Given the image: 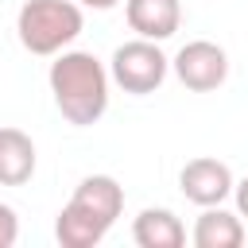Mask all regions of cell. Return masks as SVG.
Segmentation results:
<instances>
[{
	"mask_svg": "<svg viewBox=\"0 0 248 248\" xmlns=\"http://www.w3.org/2000/svg\"><path fill=\"white\" fill-rule=\"evenodd\" d=\"M46 78H50L54 105L70 124L89 128L105 116V108H108V70L89 50H62L50 62Z\"/></svg>",
	"mask_w": 248,
	"mask_h": 248,
	"instance_id": "obj_1",
	"label": "cell"
},
{
	"mask_svg": "<svg viewBox=\"0 0 248 248\" xmlns=\"http://www.w3.org/2000/svg\"><path fill=\"white\" fill-rule=\"evenodd\" d=\"M85 19L74 0H27L16 16V31L23 50L31 54H58L81 35Z\"/></svg>",
	"mask_w": 248,
	"mask_h": 248,
	"instance_id": "obj_2",
	"label": "cell"
},
{
	"mask_svg": "<svg viewBox=\"0 0 248 248\" xmlns=\"http://www.w3.org/2000/svg\"><path fill=\"white\" fill-rule=\"evenodd\" d=\"M167 70H170V62H167V54L159 50V43H151V39L120 43V46L112 50V62H108V78H112L124 93H132V97L155 93V89L167 81Z\"/></svg>",
	"mask_w": 248,
	"mask_h": 248,
	"instance_id": "obj_3",
	"label": "cell"
},
{
	"mask_svg": "<svg viewBox=\"0 0 248 248\" xmlns=\"http://www.w3.org/2000/svg\"><path fill=\"white\" fill-rule=\"evenodd\" d=\"M170 66H174L178 81H182L186 89H194V93H213V89H221L225 78H229V54H225V46H217V43H209V39L186 43V46L174 54Z\"/></svg>",
	"mask_w": 248,
	"mask_h": 248,
	"instance_id": "obj_4",
	"label": "cell"
},
{
	"mask_svg": "<svg viewBox=\"0 0 248 248\" xmlns=\"http://www.w3.org/2000/svg\"><path fill=\"white\" fill-rule=\"evenodd\" d=\"M178 186H182V194H186V202H194V205H221L229 194H232V170L221 163V159H209V155H202V159H190L186 167H182V174H178Z\"/></svg>",
	"mask_w": 248,
	"mask_h": 248,
	"instance_id": "obj_5",
	"label": "cell"
},
{
	"mask_svg": "<svg viewBox=\"0 0 248 248\" xmlns=\"http://www.w3.org/2000/svg\"><path fill=\"white\" fill-rule=\"evenodd\" d=\"M124 16H128V27L140 39L163 43V39H170L178 31L182 4L178 0H124Z\"/></svg>",
	"mask_w": 248,
	"mask_h": 248,
	"instance_id": "obj_6",
	"label": "cell"
},
{
	"mask_svg": "<svg viewBox=\"0 0 248 248\" xmlns=\"http://www.w3.org/2000/svg\"><path fill=\"white\" fill-rule=\"evenodd\" d=\"M74 205H81L85 213H93V217H101L108 229L116 225V217H120V209H124V190H120V182L116 178H108V174H89V178H81L78 182V190H74V198H70Z\"/></svg>",
	"mask_w": 248,
	"mask_h": 248,
	"instance_id": "obj_7",
	"label": "cell"
},
{
	"mask_svg": "<svg viewBox=\"0 0 248 248\" xmlns=\"http://www.w3.org/2000/svg\"><path fill=\"white\" fill-rule=\"evenodd\" d=\"M35 174V143L19 128H0V186H23Z\"/></svg>",
	"mask_w": 248,
	"mask_h": 248,
	"instance_id": "obj_8",
	"label": "cell"
},
{
	"mask_svg": "<svg viewBox=\"0 0 248 248\" xmlns=\"http://www.w3.org/2000/svg\"><path fill=\"white\" fill-rule=\"evenodd\" d=\"M248 240L244 225L236 213L221 209V205H205V213L194 225V244L198 248H240Z\"/></svg>",
	"mask_w": 248,
	"mask_h": 248,
	"instance_id": "obj_9",
	"label": "cell"
},
{
	"mask_svg": "<svg viewBox=\"0 0 248 248\" xmlns=\"http://www.w3.org/2000/svg\"><path fill=\"white\" fill-rule=\"evenodd\" d=\"M132 240L140 248H182L186 229L170 209H143L132 225Z\"/></svg>",
	"mask_w": 248,
	"mask_h": 248,
	"instance_id": "obj_10",
	"label": "cell"
},
{
	"mask_svg": "<svg viewBox=\"0 0 248 248\" xmlns=\"http://www.w3.org/2000/svg\"><path fill=\"white\" fill-rule=\"evenodd\" d=\"M105 232H108V225H105L101 217L85 213V209L74 205V202H66V209H62L58 221H54V236H58L62 248H93V244H101Z\"/></svg>",
	"mask_w": 248,
	"mask_h": 248,
	"instance_id": "obj_11",
	"label": "cell"
},
{
	"mask_svg": "<svg viewBox=\"0 0 248 248\" xmlns=\"http://www.w3.org/2000/svg\"><path fill=\"white\" fill-rule=\"evenodd\" d=\"M19 240V217L12 205H0V248H12Z\"/></svg>",
	"mask_w": 248,
	"mask_h": 248,
	"instance_id": "obj_12",
	"label": "cell"
},
{
	"mask_svg": "<svg viewBox=\"0 0 248 248\" xmlns=\"http://www.w3.org/2000/svg\"><path fill=\"white\" fill-rule=\"evenodd\" d=\"M232 194H236V209H240V217H248V174L232 186Z\"/></svg>",
	"mask_w": 248,
	"mask_h": 248,
	"instance_id": "obj_13",
	"label": "cell"
},
{
	"mask_svg": "<svg viewBox=\"0 0 248 248\" xmlns=\"http://www.w3.org/2000/svg\"><path fill=\"white\" fill-rule=\"evenodd\" d=\"M85 8H97V12H105V8H116L120 0H81Z\"/></svg>",
	"mask_w": 248,
	"mask_h": 248,
	"instance_id": "obj_14",
	"label": "cell"
}]
</instances>
